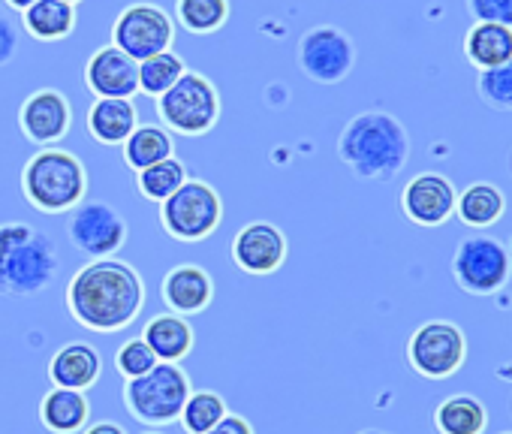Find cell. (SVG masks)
I'll return each mask as SVG.
<instances>
[{"label":"cell","mask_w":512,"mask_h":434,"mask_svg":"<svg viewBox=\"0 0 512 434\" xmlns=\"http://www.w3.org/2000/svg\"><path fill=\"white\" fill-rule=\"evenodd\" d=\"M85 85L94 97L133 100L139 94V64L121 49L103 46L85 64Z\"/></svg>","instance_id":"cell-16"},{"label":"cell","mask_w":512,"mask_h":434,"mask_svg":"<svg viewBox=\"0 0 512 434\" xmlns=\"http://www.w3.org/2000/svg\"><path fill=\"white\" fill-rule=\"evenodd\" d=\"M91 404L85 392L52 386L40 401V422L52 434H79L88 425Z\"/></svg>","instance_id":"cell-22"},{"label":"cell","mask_w":512,"mask_h":434,"mask_svg":"<svg viewBox=\"0 0 512 434\" xmlns=\"http://www.w3.org/2000/svg\"><path fill=\"white\" fill-rule=\"evenodd\" d=\"M299 70L317 85H338L356 67V43L335 25H317L302 34L296 49Z\"/></svg>","instance_id":"cell-12"},{"label":"cell","mask_w":512,"mask_h":434,"mask_svg":"<svg viewBox=\"0 0 512 434\" xmlns=\"http://www.w3.org/2000/svg\"><path fill=\"white\" fill-rule=\"evenodd\" d=\"M79 25V10L64 0H37L22 13V28L37 43H61Z\"/></svg>","instance_id":"cell-21"},{"label":"cell","mask_w":512,"mask_h":434,"mask_svg":"<svg viewBox=\"0 0 512 434\" xmlns=\"http://www.w3.org/2000/svg\"><path fill=\"white\" fill-rule=\"evenodd\" d=\"M223 112L217 85L196 70H187L166 94L157 97V118L169 133L205 136L217 127Z\"/></svg>","instance_id":"cell-6"},{"label":"cell","mask_w":512,"mask_h":434,"mask_svg":"<svg viewBox=\"0 0 512 434\" xmlns=\"http://www.w3.org/2000/svg\"><path fill=\"white\" fill-rule=\"evenodd\" d=\"M184 73H187V67H184L181 55H175L172 49H169V52H160V55H154V58H148V61L139 64V91H145L148 97L157 100V97L166 94Z\"/></svg>","instance_id":"cell-30"},{"label":"cell","mask_w":512,"mask_h":434,"mask_svg":"<svg viewBox=\"0 0 512 434\" xmlns=\"http://www.w3.org/2000/svg\"><path fill=\"white\" fill-rule=\"evenodd\" d=\"M4 4L10 7V10H16V13H25L28 7H34L37 0H4Z\"/></svg>","instance_id":"cell-37"},{"label":"cell","mask_w":512,"mask_h":434,"mask_svg":"<svg viewBox=\"0 0 512 434\" xmlns=\"http://www.w3.org/2000/svg\"><path fill=\"white\" fill-rule=\"evenodd\" d=\"M100 374H103V356L88 341H70L58 347L49 362V380L52 386H61V389L88 392L100 380Z\"/></svg>","instance_id":"cell-18"},{"label":"cell","mask_w":512,"mask_h":434,"mask_svg":"<svg viewBox=\"0 0 512 434\" xmlns=\"http://www.w3.org/2000/svg\"><path fill=\"white\" fill-rule=\"evenodd\" d=\"M485 425H488V410L470 392H455L443 398L434 410V428L440 434H482Z\"/></svg>","instance_id":"cell-25"},{"label":"cell","mask_w":512,"mask_h":434,"mask_svg":"<svg viewBox=\"0 0 512 434\" xmlns=\"http://www.w3.org/2000/svg\"><path fill=\"white\" fill-rule=\"evenodd\" d=\"M58 275L61 254L43 230L22 221L0 224V296H43Z\"/></svg>","instance_id":"cell-3"},{"label":"cell","mask_w":512,"mask_h":434,"mask_svg":"<svg viewBox=\"0 0 512 434\" xmlns=\"http://www.w3.org/2000/svg\"><path fill=\"white\" fill-rule=\"evenodd\" d=\"M229 0H175V25L205 37L229 22Z\"/></svg>","instance_id":"cell-27"},{"label":"cell","mask_w":512,"mask_h":434,"mask_svg":"<svg viewBox=\"0 0 512 434\" xmlns=\"http://www.w3.org/2000/svg\"><path fill=\"white\" fill-rule=\"evenodd\" d=\"M139 338L151 347V353L157 356V362H181L193 350V341H196L190 320L187 317H178L172 311L154 314L145 323V329H142Z\"/></svg>","instance_id":"cell-20"},{"label":"cell","mask_w":512,"mask_h":434,"mask_svg":"<svg viewBox=\"0 0 512 434\" xmlns=\"http://www.w3.org/2000/svg\"><path fill=\"white\" fill-rule=\"evenodd\" d=\"M476 94L488 109L512 112V61L500 64V67H491V70H479Z\"/></svg>","instance_id":"cell-31"},{"label":"cell","mask_w":512,"mask_h":434,"mask_svg":"<svg viewBox=\"0 0 512 434\" xmlns=\"http://www.w3.org/2000/svg\"><path fill=\"white\" fill-rule=\"evenodd\" d=\"M73 127V106L64 91L40 88L19 109V130L31 145L52 148Z\"/></svg>","instance_id":"cell-14"},{"label":"cell","mask_w":512,"mask_h":434,"mask_svg":"<svg viewBox=\"0 0 512 434\" xmlns=\"http://www.w3.org/2000/svg\"><path fill=\"white\" fill-rule=\"evenodd\" d=\"M160 299L172 314L190 320L214 302V278L196 263H178L163 275Z\"/></svg>","instance_id":"cell-17"},{"label":"cell","mask_w":512,"mask_h":434,"mask_svg":"<svg viewBox=\"0 0 512 434\" xmlns=\"http://www.w3.org/2000/svg\"><path fill=\"white\" fill-rule=\"evenodd\" d=\"M121 148H124V163L133 172L175 157V139L163 124H139Z\"/></svg>","instance_id":"cell-26"},{"label":"cell","mask_w":512,"mask_h":434,"mask_svg":"<svg viewBox=\"0 0 512 434\" xmlns=\"http://www.w3.org/2000/svg\"><path fill=\"white\" fill-rule=\"evenodd\" d=\"M79 434H127V428H124V425H118L115 419H100V422L85 425Z\"/></svg>","instance_id":"cell-36"},{"label":"cell","mask_w":512,"mask_h":434,"mask_svg":"<svg viewBox=\"0 0 512 434\" xmlns=\"http://www.w3.org/2000/svg\"><path fill=\"white\" fill-rule=\"evenodd\" d=\"M467 338L452 320H428L407 341V362L425 380H446L461 371Z\"/></svg>","instance_id":"cell-9"},{"label":"cell","mask_w":512,"mask_h":434,"mask_svg":"<svg viewBox=\"0 0 512 434\" xmlns=\"http://www.w3.org/2000/svg\"><path fill=\"white\" fill-rule=\"evenodd\" d=\"M187 166L178 160V157H169L163 163H154L148 169H139L136 172V187L142 193V199L148 202H166L184 181H187Z\"/></svg>","instance_id":"cell-28"},{"label":"cell","mask_w":512,"mask_h":434,"mask_svg":"<svg viewBox=\"0 0 512 434\" xmlns=\"http://www.w3.org/2000/svg\"><path fill=\"white\" fill-rule=\"evenodd\" d=\"M464 58L476 70H491L512 61V28L473 22V28L464 37Z\"/></svg>","instance_id":"cell-24"},{"label":"cell","mask_w":512,"mask_h":434,"mask_svg":"<svg viewBox=\"0 0 512 434\" xmlns=\"http://www.w3.org/2000/svg\"><path fill=\"white\" fill-rule=\"evenodd\" d=\"M220 224L223 199L202 178H187L166 202H160V227L181 245H199L211 239Z\"/></svg>","instance_id":"cell-7"},{"label":"cell","mask_w":512,"mask_h":434,"mask_svg":"<svg viewBox=\"0 0 512 434\" xmlns=\"http://www.w3.org/2000/svg\"><path fill=\"white\" fill-rule=\"evenodd\" d=\"M67 236L79 254L106 260L127 245V221L115 205L103 199H85L67 217Z\"/></svg>","instance_id":"cell-11"},{"label":"cell","mask_w":512,"mask_h":434,"mask_svg":"<svg viewBox=\"0 0 512 434\" xmlns=\"http://www.w3.org/2000/svg\"><path fill=\"white\" fill-rule=\"evenodd\" d=\"M67 311L70 317L100 335H112L136 323L145 305L142 275L115 257L85 263L67 284Z\"/></svg>","instance_id":"cell-1"},{"label":"cell","mask_w":512,"mask_h":434,"mask_svg":"<svg viewBox=\"0 0 512 434\" xmlns=\"http://www.w3.org/2000/svg\"><path fill=\"white\" fill-rule=\"evenodd\" d=\"M205 434H256L253 431V425L244 419V416H238V413H226L211 431H205Z\"/></svg>","instance_id":"cell-35"},{"label":"cell","mask_w":512,"mask_h":434,"mask_svg":"<svg viewBox=\"0 0 512 434\" xmlns=\"http://www.w3.org/2000/svg\"><path fill=\"white\" fill-rule=\"evenodd\" d=\"M226 413H229V410H226V401H223L220 392H214V389H196V392H190V398L184 401V410H181L178 422H181V428H184L187 434H205V431H211Z\"/></svg>","instance_id":"cell-29"},{"label":"cell","mask_w":512,"mask_h":434,"mask_svg":"<svg viewBox=\"0 0 512 434\" xmlns=\"http://www.w3.org/2000/svg\"><path fill=\"white\" fill-rule=\"evenodd\" d=\"M464 4H467V16L473 22L512 28V0H464Z\"/></svg>","instance_id":"cell-33"},{"label":"cell","mask_w":512,"mask_h":434,"mask_svg":"<svg viewBox=\"0 0 512 434\" xmlns=\"http://www.w3.org/2000/svg\"><path fill=\"white\" fill-rule=\"evenodd\" d=\"M500 434H512V431H500Z\"/></svg>","instance_id":"cell-41"},{"label":"cell","mask_w":512,"mask_h":434,"mask_svg":"<svg viewBox=\"0 0 512 434\" xmlns=\"http://www.w3.org/2000/svg\"><path fill=\"white\" fill-rule=\"evenodd\" d=\"M356 434H392V431H383V428H362V431H356Z\"/></svg>","instance_id":"cell-38"},{"label":"cell","mask_w":512,"mask_h":434,"mask_svg":"<svg viewBox=\"0 0 512 434\" xmlns=\"http://www.w3.org/2000/svg\"><path fill=\"white\" fill-rule=\"evenodd\" d=\"M64 4H70V7H79V4H82V0H64Z\"/></svg>","instance_id":"cell-40"},{"label":"cell","mask_w":512,"mask_h":434,"mask_svg":"<svg viewBox=\"0 0 512 434\" xmlns=\"http://www.w3.org/2000/svg\"><path fill=\"white\" fill-rule=\"evenodd\" d=\"M142 434H163V431H160V428H145Z\"/></svg>","instance_id":"cell-39"},{"label":"cell","mask_w":512,"mask_h":434,"mask_svg":"<svg viewBox=\"0 0 512 434\" xmlns=\"http://www.w3.org/2000/svg\"><path fill=\"white\" fill-rule=\"evenodd\" d=\"M512 275V257L494 236H473L458 242L452 254V278L467 296H494Z\"/></svg>","instance_id":"cell-8"},{"label":"cell","mask_w":512,"mask_h":434,"mask_svg":"<svg viewBox=\"0 0 512 434\" xmlns=\"http://www.w3.org/2000/svg\"><path fill=\"white\" fill-rule=\"evenodd\" d=\"M506 211V196L497 184H488V181H473L467 184L458 199H455V214L464 227H473V230H485V227H494Z\"/></svg>","instance_id":"cell-23"},{"label":"cell","mask_w":512,"mask_h":434,"mask_svg":"<svg viewBox=\"0 0 512 434\" xmlns=\"http://www.w3.org/2000/svg\"><path fill=\"white\" fill-rule=\"evenodd\" d=\"M19 40H22V34H19L16 22L4 13V7H0V67H7L16 58Z\"/></svg>","instance_id":"cell-34"},{"label":"cell","mask_w":512,"mask_h":434,"mask_svg":"<svg viewBox=\"0 0 512 434\" xmlns=\"http://www.w3.org/2000/svg\"><path fill=\"white\" fill-rule=\"evenodd\" d=\"M22 196L43 214H70L88 196V169L67 148H40L22 166Z\"/></svg>","instance_id":"cell-4"},{"label":"cell","mask_w":512,"mask_h":434,"mask_svg":"<svg viewBox=\"0 0 512 434\" xmlns=\"http://www.w3.org/2000/svg\"><path fill=\"white\" fill-rule=\"evenodd\" d=\"M190 392V377L178 362H157L148 374L124 380L121 398L136 422L145 428H163L178 422Z\"/></svg>","instance_id":"cell-5"},{"label":"cell","mask_w":512,"mask_h":434,"mask_svg":"<svg viewBox=\"0 0 512 434\" xmlns=\"http://www.w3.org/2000/svg\"><path fill=\"white\" fill-rule=\"evenodd\" d=\"M229 254H232V263L244 275L266 278V275H275L287 263L290 242H287V236H284V230L278 224L250 221L235 233Z\"/></svg>","instance_id":"cell-13"},{"label":"cell","mask_w":512,"mask_h":434,"mask_svg":"<svg viewBox=\"0 0 512 434\" xmlns=\"http://www.w3.org/2000/svg\"><path fill=\"white\" fill-rule=\"evenodd\" d=\"M175 43V22L157 4H130L112 25V46L130 55L136 64L169 52Z\"/></svg>","instance_id":"cell-10"},{"label":"cell","mask_w":512,"mask_h":434,"mask_svg":"<svg viewBox=\"0 0 512 434\" xmlns=\"http://www.w3.org/2000/svg\"><path fill=\"white\" fill-rule=\"evenodd\" d=\"M157 365V356L151 353V347L142 341V338H130L118 347L115 353V368L124 380H133V377H142L148 374L151 368Z\"/></svg>","instance_id":"cell-32"},{"label":"cell","mask_w":512,"mask_h":434,"mask_svg":"<svg viewBox=\"0 0 512 434\" xmlns=\"http://www.w3.org/2000/svg\"><path fill=\"white\" fill-rule=\"evenodd\" d=\"M88 133L100 145H124L127 136L139 127V112L133 100H115V97H97L88 109Z\"/></svg>","instance_id":"cell-19"},{"label":"cell","mask_w":512,"mask_h":434,"mask_svg":"<svg viewBox=\"0 0 512 434\" xmlns=\"http://www.w3.org/2000/svg\"><path fill=\"white\" fill-rule=\"evenodd\" d=\"M338 157L362 181H392L410 160V133L395 115L368 109L344 124Z\"/></svg>","instance_id":"cell-2"},{"label":"cell","mask_w":512,"mask_h":434,"mask_svg":"<svg viewBox=\"0 0 512 434\" xmlns=\"http://www.w3.org/2000/svg\"><path fill=\"white\" fill-rule=\"evenodd\" d=\"M458 190L440 172H419L401 190V211L416 227H443L455 214Z\"/></svg>","instance_id":"cell-15"}]
</instances>
